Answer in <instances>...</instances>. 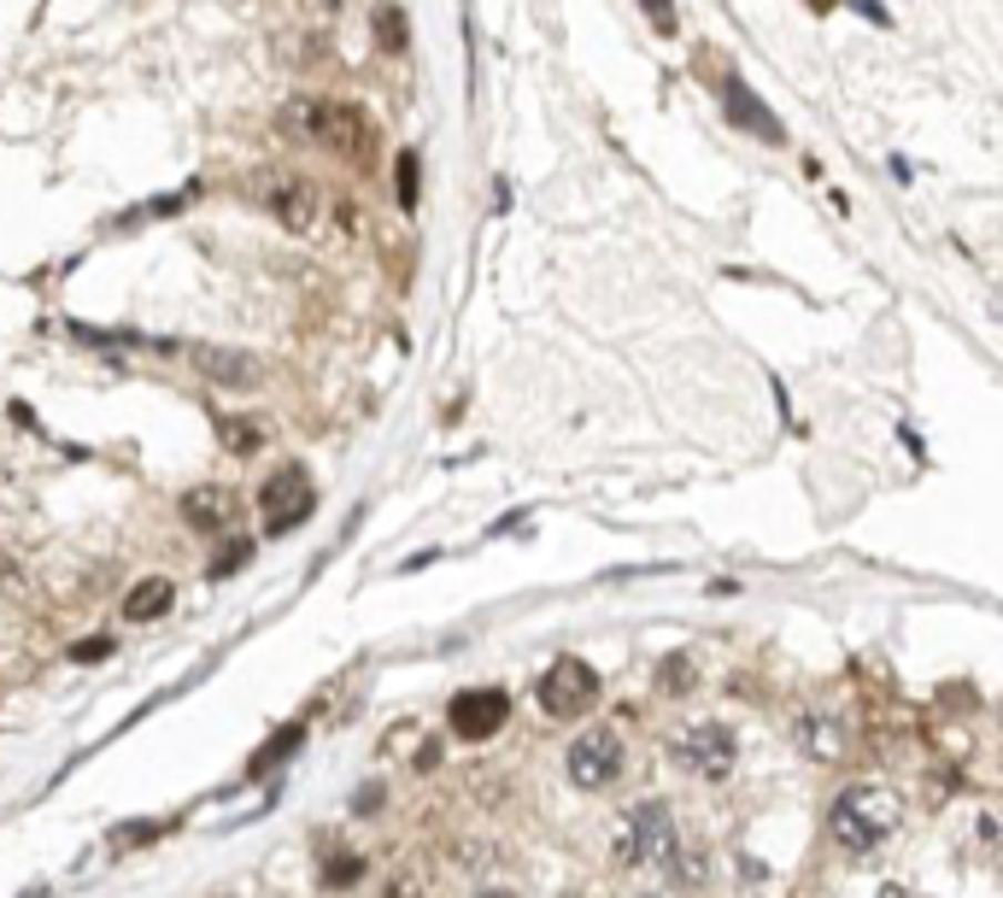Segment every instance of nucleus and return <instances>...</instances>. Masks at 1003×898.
Wrapping results in <instances>:
<instances>
[{
	"label": "nucleus",
	"mask_w": 1003,
	"mask_h": 898,
	"mask_svg": "<svg viewBox=\"0 0 1003 898\" xmlns=\"http://www.w3.org/2000/svg\"><path fill=\"white\" fill-rule=\"evenodd\" d=\"M282 130L300 135V141H317V148L353 159V165H364L376 148L371 118H364L353 100H330V94H294L288 107H282Z\"/></svg>",
	"instance_id": "nucleus-1"
},
{
	"label": "nucleus",
	"mask_w": 1003,
	"mask_h": 898,
	"mask_svg": "<svg viewBox=\"0 0 1003 898\" xmlns=\"http://www.w3.org/2000/svg\"><path fill=\"white\" fill-rule=\"evenodd\" d=\"M898 823H904V805L880 781L839 787V799L828 810V834H833V846H845V851H880L898 834Z\"/></svg>",
	"instance_id": "nucleus-2"
},
{
	"label": "nucleus",
	"mask_w": 1003,
	"mask_h": 898,
	"mask_svg": "<svg viewBox=\"0 0 1003 898\" xmlns=\"http://www.w3.org/2000/svg\"><path fill=\"white\" fill-rule=\"evenodd\" d=\"M669 851H675V816H669V805L646 799V805H634L617 823V864L622 869L669 864Z\"/></svg>",
	"instance_id": "nucleus-3"
},
{
	"label": "nucleus",
	"mask_w": 1003,
	"mask_h": 898,
	"mask_svg": "<svg viewBox=\"0 0 1003 898\" xmlns=\"http://www.w3.org/2000/svg\"><path fill=\"white\" fill-rule=\"evenodd\" d=\"M259 512H264V535H294V528L317 512V487L305 464H282V471L264 482L259 494Z\"/></svg>",
	"instance_id": "nucleus-4"
},
{
	"label": "nucleus",
	"mask_w": 1003,
	"mask_h": 898,
	"mask_svg": "<svg viewBox=\"0 0 1003 898\" xmlns=\"http://www.w3.org/2000/svg\"><path fill=\"white\" fill-rule=\"evenodd\" d=\"M535 693H540V710H546V717H564V723H569V717H587V710L599 705V669H592L587 658H558V664L540 676Z\"/></svg>",
	"instance_id": "nucleus-5"
},
{
	"label": "nucleus",
	"mask_w": 1003,
	"mask_h": 898,
	"mask_svg": "<svg viewBox=\"0 0 1003 898\" xmlns=\"http://www.w3.org/2000/svg\"><path fill=\"white\" fill-rule=\"evenodd\" d=\"M564 764H569V781H576L581 793L610 787V781L622 775V740H617V728H587V734H576Z\"/></svg>",
	"instance_id": "nucleus-6"
},
{
	"label": "nucleus",
	"mask_w": 1003,
	"mask_h": 898,
	"mask_svg": "<svg viewBox=\"0 0 1003 898\" xmlns=\"http://www.w3.org/2000/svg\"><path fill=\"white\" fill-rule=\"evenodd\" d=\"M733 758H740V746H733V734L722 723H699V728H687L681 740H675V764H681L687 775H699V781H728Z\"/></svg>",
	"instance_id": "nucleus-7"
},
{
	"label": "nucleus",
	"mask_w": 1003,
	"mask_h": 898,
	"mask_svg": "<svg viewBox=\"0 0 1003 898\" xmlns=\"http://www.w3.org/2000/svg\"><path fill=\"white\" fill-rule=\"evenodd\" d=\"M446 723H453L458 740H494V734L510 723V693L505 687H469L453 699V710H446Z\"/></svg>",
	"instance_id": "nucleus-8"
},
{
	"label": "nucleus",
	"mask_w": 1003,
	"mask_h": 898,
	"mask_svg": "<svg viewBox=\"0 0 1003 898\" xmlns=\"http://www.w3.org/2000/svg\"><path fill=\"white\" fill-rule=\"evenodd\" d=\"M264 206H271V218H276L288 235H312L323 200H317V189H312L305 176H276L271 189H264Z\"/></svg>",
	"instance_id": "nucleus-9"
},
{
	"label": "nucleus",
	"mask_w": 1003,
	"mask_h": 898,
	"mask_svg": "<svg viewBox=\"0 0 1003 898\" xmlns=\"http://www.w3.org/2000/svg\"><path fill=\"white\" fill-rule=\"evenodd\" d=\"M176 512H182V523H189L194 535H223V528L235 523V494L217 487V482H200V487H189V494L176 500Z\"/></svg>",
	"instance_id": "nucleus-10"
},
{
	"label": "nucleus",
	"mask_w": 1003,
	"mask_h": 898,
	"mask_svg": "<svg viewBox=\"0 0 1003 898\" xmlns=\"http://www.w3.org/2000/svg\"><path fill=\"white\" fill-rule=\"evenodd\" d=\"M722 107H728L733 124L751 130L757 141H781V135H787V130H781V118H774V112L763 107V100H757V94L740 83V77H722Z\"/></svg>",
	"instance_id": "nucleus-11"
},
{
	"label": "nucleus",
	"mask_w": 1003,
	"mask_h": 898,
	"mask_svg": "<svg viewBox=\"0 0 1003 898\" xmlns=\"http://www.w3.org/2000/svg\"><path fill=\"white\" fill-rule=\"evenodd\" d=\"M189 359H194V371L206 382H217V387H253L259 382V364L247 353H230V346H200L194 341Z\"/></svg>",
	"instance_id": "nucleus-12"
},
{
	"label": "nucleus",
	"mask_w": 1003,
	"mask_h": 898,
	"mask_svg": "<svg viewBox=\"0 0 1003 898\" xmlns=\"http://www.w3.org/2000/svg\"><path fill=\"white\" fill-rule=\"evenodd\" d=\"M171 605H176V582L148 576L124 594V623H159V617H171Z\"/></svg>",
	"instance_id": "nucleus-13"
},
{
	"label": "nucleus",
	"mask_w": 1003,
	"mask_h": 898,
	"mask_svg": "<svg viewBox=\"0 0 1003 898\" xmlns=\"http://www.w3.org/2000/svg\"><path fill=\"white\" fill-rule=\"evenodd\" d=\"M798 751L815 764H839V751H845V740H839V723L828 717H798Z\"/></svg>",
	"instance_id": "nucleus-14"
},
{
	"label": "nucleus",
	"mask_w": 1003,
	"mask_h": 898,
	"mask_svg": "<svg viewBox=\"0 0 1003 898\" xmlns=\"http://www.w3.org/2000/svg\"><path fill=\"white\" fill-rule=\"evenodd\" d=\"M300 740H305V723H288L282 734H271V746H259L253 758H247V781H264L276 764H288L294 751H300Z\"/></svg>",
	"instance_id": "nucleus-15"
},
{
	"label": "nucleus",
	"mask_w": 1003,
	"mask_h": 898,
	"mask_svg": "<svg viewBox=\"0 0 1003 898\" xmlns=\"http://www.w3.org/2000/svg\"><path fill=\"white\" fill-rule=\"evenodd\" d=\"M669 875H675V887H705L710 864H705V851H681V846H675L669 851Z\"/></svg>",
	"instance_id": "nucleus-16"
},
{
	"label": "nucleus",
	"mask_w": 1003,
	"mask_h": 898,
	"mask_svg": "<svg viewBox=\"0 0 1003 898\" xmlns=\"http://www.w3.org/2000/svg\"><path fill=\"white\" fill-rule=\"evenodd\" d=\"M364 881V857L358 851H335L330 864H323V887H358Z\"/></svg>",
	"instance_id": "nucleus-17"
},
{
	"label": "nucleus",
	"mask_w": 1003,
	"mask_h": 898,
	"mask_svg": "<svg viewBox=\"0 0 1003 898\" xmlns=\"http://www.w3.org/2000/svg\"><path fill=\"white\" fill-rule=\"evenodd\" d=\"M376 24H382V48L399 53V48H405V12H399V7H382Z\"/></svg>",
	"instance_id": "nucleus-18"
},
{
	"label": "nucleus",
	"mask_w": 1003,
	"mask_h": 898,
	"mask_svg": "<svg viewBox=\"0 0 1003 898\" xmlns=\"http://www.w3.org/2000/svg\"><path fill=\"white\" fill-rule=\"evenodd\" d=\"M223 441H230L235 453H259V441H264V435H259L253 423H241V417H223Z\"/></svg>",
	"instance_id": "nucleus-19"
},
{
	"label": "nucleus",
	"mask_w": 1003,
	"mask_h": 898,
	"mask_svg": "<svg viewBox=\"0 0 1003 898\" xmlns=\"http://www.w3.org/2000/svg\"><path fill=\"white\" fill-rule=\"evenodd\" d=\"M399 206L417 212V153H399Z\"/></svg>",
	"instance_id": "nucleus-20"
},
{
	"label": "nucleus",
	"mask_w": 1003,
	"mask_h": 898,
	"mask_svg": "<svg viewBox=\"0 0 1003 898\" xmlns=\"http://www.w3.org/2000/svg\"><path fill=\"white\" fill-rule=\"evenodd\" d=\"M247 558H253V541H235V546H223V558L212 564V576H235V569H247Z\"/></svg>",
	"instance_id": "nucleus-21"
},
{
	"label": "nucleus",
	"mask_w": 1003,
	"mask_h": 898,
	"mask_svg": "<svg viewBox=\"0 0 1003 898\" xmlns=\"http://www.w3.org/2000/svg\"><path fill=\"white\" fill-rule=\"evenodd\" d=\"M71 658H77V664H100V658H112V635H89V640H77V646H71Z\"/></svg>",
	"instance_id": "nucleus-22"
},
{
	"label": "nucleus",
	"mask_w": 1003,
	"mask_h": 898,
	"mask_svg": "<svg viewBox=\"0 0 1003 898\" xmlns=\"http://www.w3.org/2000/svg\"><path fill=\"white\" fill-rule=\"evenodd\" d=\"M658 682H663V693H675V687H687V682H692V664H687V658H663V669H658Z\"/></svg>",
	"instance_id": "nucleus-23"
},
{
	"label": "nucleus",
	"mask_w": 1003,
	"mask_h": 898,
	"mask_svg": "<svg viewBox=\"0 0 1003 898\" xmlns=\"http://www.w3.org/2000/svg\"><path fill=\"white\" fill-rule=\"evenodd\" d=\"M153 823H130V828H118V846H135V840H153Z\"/></svg>",
	"instance_id": "nucleus-24"
},
{
	"label": "nucleus",
	"mask_w": 1003,
	"mask_h": 898,
	"mask_svg": "<svg viewBox=\"0 0 1003 898\" xmlns=\"http://www.w3.org/2000/svg\"><path fill=\"white\" fill-rule=\"evenodd\" d=\"M476 898H517V892H505V887H487V892H476Z\"/></svg>",
	"instance_id": "nucleus-25"
},
{
	"label": "nucleus",
	"mask_w": 1003,
	"mask_h": 898,
	"mask_svg": "<svg viewBox=\"0 0 1003 898\" xmlns=\"http://www.w3.org/2000/svg\"><path fill=\"white\" fill-rule=\"evenodd\" d=\"M810 7H815V12H828V7H833V0H810Z\"/></svg>",
	"instance_id": "nucleus-26"
}]
</instances>
